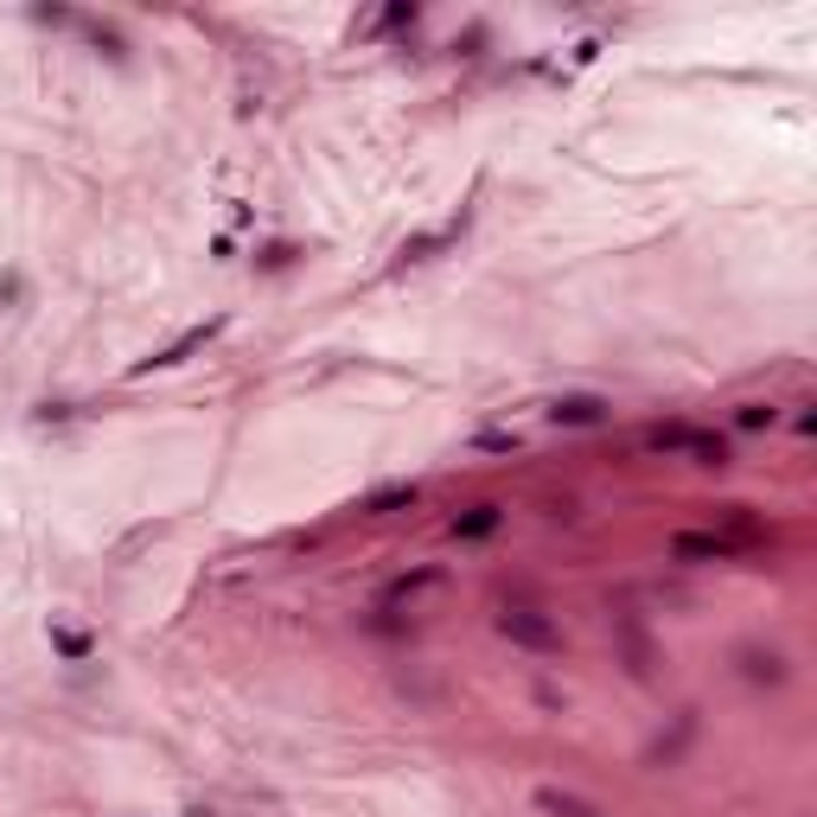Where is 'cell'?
I'll return each mask as SVG.
<instances>
[{
    "mask_svg": "<svg viewBox=\"0 0 817 817\" xmlns=\"http://www.w3.org/2000/svg\"><path fill=\"white\" fill-rule=\"evenodd\" d=\"M435 582H441V568H415V575H403V582H390V607H403V600H415L422 595V588H435Z\"/></svg>",
    "mask_w": 817,
    "mask_h": 817,
    "instance_id": "obj_10",
    "label": "cell"
},
{
    "mask_svg": "<svg viewBox=\"0 0 817 817\" xmlns=\"http://www.w3.org/2000/svg\"><path fill=\"white\" fill-rule=\"evenodd\" d=\"M415 498H422V485L403 480V485H383V492H371V498H365V511H371V518H383V511H396V505H415Z\"/></svg>",
    "mask_w": 817,
    "mask_h": 817,
    "instance_id": "obj_9",
    "label": "cell"
},
{
    "mask_svg": "<svg viewBox=\"0 0 817 817\" xmlns=\"http://www.w3.org/2000/svg\"><path fill=\"white\" fill-rule=\"evenodd\" d=\"M652 453H690L697 467H728L735 460V447L728 435H715V428H690V422H658L652 435H645Z\"/></svg>",
    "mask_w": 817,
    "mask_h": 817,
    "instance_id": "obj_3",
    "label": "cell"
},
{
    "mask_svg": "<svg viewBox=\"0 0 817 817\" xmlns=\"http://www.w3.org/2000/svg\"><path fill=\"white\" fill-rule=\"evenodd\" d=\"M741 665H747V677H767V683H780V677H785V665L773 658V652H767V658H760V652H741Z\"/></svg>",
    "mask_w": 817,
    "mask_h": 817,
    "instance_id": "obj_11",
    "label": "cell"
},
{
    "mask_svg": "<svg viewBox=\"0 0 817 817\" xmlns=\"http://www.w3.org/2000/svg\"><path fill=\"white\" fill-rule=\"evenodd\" d=\"M760 543V523L747 518L741 505L722 511V530H677L670 537V556L677 562H735Z\"/></svg>",
    "mask_w": 817,
    "mask_h": 817,
    "instance_id": "obj_1",
    "label": "cell"
},
{
    "mask_svg": "<svg viewBox=\"0 0 817 817\" xmlns=\"http://www.w3.org/2000/svg\"><path fill=\"white\" fill-rule=\"evenodd\" d=\"M537 812H543V817H600L588 798H575V792H556V785H543V792H537Z\"/></svg>",
    "mask_w": 817,
    "mask_h": 817,
    "instance_id": "obj_6",
    "label": "cell"
},
{
    "mask_svg": "<svg viewBox=\"0 0 817 817\" xmlns=\"http://www.w3.org/2000/svg\"><path fill=\"white\" fill-rule=\"evenodd\" d=\"M550 422H562V428H595V422H607V403H600V396H562V403L550 408Z\"/></svg>",
    "mask_w": 817,
    "mask_h": 817,
    "instance_id": "obj_5",
    "label": "cell"
},
{
    "mask_svg": "<svg viewBox=\"0 0 817 817\" xmlns=\"http://www.w3.org/2000/svg\"><path fill=\"white\" fill-rule=\"evenodd\" d=\"M58 652H71V658H83V652H90V638H83V632H58Z\"/></svg>",
    "mask_w": 817,
    "mask_h": 817,
    "instance_id": "obj_13",
    "label": "cell"
},
{
    "mask_svg": "<svg viewBox=\"0 0 817 817\" xmlns=\"http://www.w3.org/2000/svg\"><path fill=\"white\" fill-rule=\"evenodd\" d=\"M498 518H505L498 505H473L467 518H453V537H460V543H473V537H492V530H498Z\"/></svg>",
    "mask_w": 817,
    "mask_h": 817,
    "instance_id": "obj_7",
    "label": "cell"
},
{
    "mask_svg": "<svg viewBox=\"0 0 817 817\" xmlns=\"http://www.w3.org/2000/svg\"><path fill=\"white\" fill-rule=\"evenodd\" d=\"M492 626L505 632L518 652H537V658H550V652H562L568 638H562V626H556V613L550 607H537V600H523V595H511V600H498V620Z\"/></svg>",
    "mask_w": 817,
    "mask_h": 817,
    "instance_id": "obj_2",
    "label": "cell"
},
{
    "mask_svg": "<svg viewBox=\"0 0 817 817\" xmlns=\"http://www.w3.org/2000/svg\"><path fill=\"white\" fill-rule=\"evenodd\" d=\"M211 333H218V326H211V320H205V326H192L186 338H173V345H166V352H153L148 365H153V371H160V365H180V358H186V352H198V345H205V338H211ZM148 365H141V371H148Z\"/></svg>",
    "mask_w": 817,
    "mask_h": 817,
    "instance_id": "obj_8",
    "label": "cell"
},
{
    "mask_svg": "<svg viewBox=\"0 0 817 817\" xmlns=\"http://www.w3.org/2000/svg\"><path fill=\"white\" fill-rule=\"evenodd\" d=\"M613 638H620V652H626V670H632V677H652V670H658L652 632L638 626V613H632V607H613Z\"/></svg>",
    "mask_w": 817,
    "mask_h": 817,
    "instance_id": "obj_4",
    "label": "cell"
},
{
    "mask_svg": "<svg viewBox=\"0 0 817 817\" xmlns=\"http://www.w3.org/2000/svg\"><path fill=\"white\" fill-rule=\"evenodd\" d=\"M735 422H741V428H773V422H780V408H773V403H747Z\"/></svg>",
    "mask_w": 817,
    "mask_h": 817,
    "instance_id": "obj_12",
    "label": "cell"
}]
</instances>
